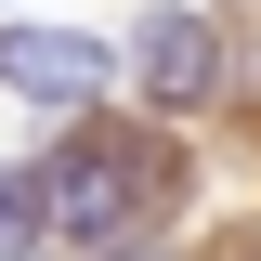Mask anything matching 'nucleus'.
<instances>
[{"instance_id":"1","label":"nucleus","mask_w":261,"mask_h":261,"mask_svg":"<svg viewBox=\"0 0 261 261\" xmlns=\"http://www.w3.org/2000/svg\"><path fill=\"white\" fill-rule=\"evenodd\" d=\"M157 196H170V144H157V130H65L53 157H39L27 209H39V235L118 248V235L157 222Z\"/></svg>"},{"instance_id":"2","label":"nucleus","mask_w":261,"mask_h":261,"mask_svg":"<svg viewBox=\"0 0 261 261\" xmlns=\"http://www.w3.org/2000/svg\"><path fill=\"white\" fill-rule=\"evenodd\" d=\"M0 79H13V92H53V105H92L105 53L65 39V27H0Z\"/></svg>"},{"instance_id":"3","label":"nucleus","mask_w":261,"mask_h":261,"mask_svg":"<svg viewBox=\"0 0 261 261\" xmlns=\"http://www.w3.org/2000/svg\"><path fill=\"white\" fill-rule=\"evenodd\" d=\"M130 65H144V92H157V105H209V79H222V53H209L196 13H157V27L130 39Z\"/></svg>"},{"instance_id":"4","label":"nucleus","mask_w":261,"mask_h":261,"mask_svg":"<svg viewBox=\"0 0 261 261\" xmlns=\"http://www.w3.org/2000/svg\"><path fill=\"white\" fill-rule=\"evenodd\" d=\"M27 248H39V209H27V183L0 170V261H27Z\"/></svg>"}]
</instances>
